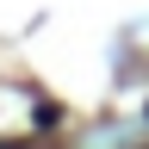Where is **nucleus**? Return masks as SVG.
Returning <instances> with one entry per match:
<instances>
[{
  "label": "nucleus",
  "mask_w": 149,
  "mask_h": 149,
  "mask_svg": "<svg viewBox=\"0 0 149 149\" xmlns=\"http://www.w3.org/2000/svg\"><path fill=\"white\" fill-rule=\"evenodd\" d=\"M0 149H25V143H0Z\"/></svg>",
  "instance_id": "nucleus-1"
}]
</instances>
